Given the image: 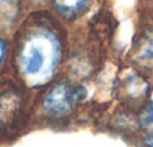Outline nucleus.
I'll list each match as a JSON object with an SVG mask.
<instances>
[{
  "mask_svg": "<svg viewBox=\"0 0 153 147\" xmlns=\"http://www.w3.org/2000/svg\"><path fill=\"white\" fill-rule=\"evenodd\" d=\"M144 144L147 147H153V134H149L146 138H144Z\"/></svg>",
  "mask_w": 153,
  "mask_h": 147,
  "instance_id": "6e6552de",
  "label": "nucleus"
},
{
  "mask_svg": "<svg viewBox=\"0 0 153 147\" xmlns=\"http://www.w3.org/2000/svg\"><path fill=\"white\" fill-rule=\"evenodd\" d=\"M141 126L149 132L153 134V105H149L141 116Z\"/></svg>",
  "mask_w": 153,
  "mask_h": 147,
  "instance_id": "423d86ee",
  "label": "nucleus"
},
{
  "mask_svg": "<svg viewBox=\"0 0 153 147\" xmlns=\"http://www.w3.org/2000/svg\"><path fill=\"white\" fill-rule=\"evenodd\" d=\"M5 57H6V44H5L3 38L0 36V68H2V65L5 62Z\"/></svg>",
  "mask_w": 153,
  "mask_h": 147,
  "instance_id": "0eeeda50",
  "label": "nucleus"
},
{
  "mask_svg": "<svg viewBox=\"0 0 153 147\" xmlns=\"http://www.w3.org/2000/svg\"><path fill=\"white\" fill-rule=\"evenodd\" d=\"M18 68L32 84L45 83L60 60V41L47 27H35L27 32L18 48Z\"/></svg>",
  "mask_w": 153,
  "mask_h": 147,
  "instance_id": "f257e3e1",
  "label": "nucleus"
},
{
  "mask_svg": "<svg viewBox=\"0 0 153 147\" xmlns=\"http://www.w3.org/2000/svg\"><path fill=\"white\" fill-rule=\"evenodd\" d=\"M23 99L17 90H6L0 95V135L11 129L15 125Z\"/></svg>",
  "mask_w": 153,
  "mask_h": 147,
  "instance_id": "7ed1b4c3",
  "label": "nucleus"
},
{
  "mask_svg": "<svg viewBox=\"0 0 153 147\" xmlns=\"http://www.w3.org/2000/svg\"><path fill=\"white\" fill-rule=\"evenodd\" d=\"M83 92L84 90L81 87H71L68 83L56 84L44 99V111L51 117H62L68 114L74 104H76L84 96Z\"/></svg>",
  "mask_w": 153,
  "mask_h": 147,
  "instance_id": "f03ea898",
  "label": "nucleus"
},
{
  "mask_svg": "<svg viewBox=\"0 0 153 147\" xmlns=\"http://www.w3.org/2000/svg\"><path fill=\"white\" fill-rule=\"evenodd\" d=\"M53 6L63 18L71 20L80 17L89 8V0H53Z\"/></svg>",
  "mask_w": 153,
  "mask_h": 147,
  "instance_id": "39448f33",
  "label": "nucleus"
},
{
  "mask_svg": "<svg viewBox=\"0 0 153 147\" xmlns=\"http://www.w3.org/2000/svg\"><path fill=\"white\" fill-rule=\"evenodd\" d=\"M135 60L140 66L153 69V27L149 29L141 38L135 53Z\"/></svg>",
  "mask_w": 153,
  "mask_h": 147,
  "instance_id": "20e7f679",
  "label": "nucleus"
}]
</instances>
